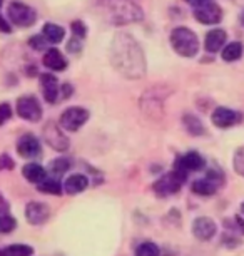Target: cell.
<instances>
[{
	"mask_svg": "<svg viewBox=\"0 0 244 256\" xmlns=\"http://www.w3.org/2000/svg\"><path fill=\"white\" fill-rule=\"evenodd\" d=\"M69 168H70V162H69V159H65V158H57L54 161H50V172L54 176L65 174V172L69 171Z\"/></svg>",
	"mask_w": 244,
	"mask_h": 256,
	"instance_id": "d4e9b609",
	"label": "cell"
},
{
	"mask_svg": "<svg viewBox=\"0 0 244 256\" xmlns=\"http://www.w3.org/2000/svg\"><path fill=\"white\" fill-rule=\"evenodd\" d=\"M5 253L8 256H32L33 250L27 244H10L5 248Z\"/></svg>",
	"mask_w": 244,
	"mask_h": 256,
	"instance_id": "484cf974",
	"label": "cell"
},
{
	"mask_svg": "<svg viewBox=\"0 0 244 256\" xmlns=\"http://www.w3.org/2000/svg\"><path fill=\"white\" fill-rule=\"evenodd\" d=\"M40 80H42V92H44L45 100L50 104H55L59 100V94H60V86L57 82V77L52 74H42Z\"/></svg>",
	"mask_w": 244,
	"mask_h": 256,
	"instance_id": "5bb4252c",
	"label": "cell"
},
{
	"mask_svg": "<svg viewBox=\"0 0 244 256\" xmlns=\"http://www.w3.org/2000/svg\"><path fill=\"white\" fill-rule=\"evenodd\" d=\"M17 223H15V218L12 216H7V214H0V234H7L15 228Z\"/></svg>",
	"mask_w": 244,
	"mask_h": 256,
	"instance_id": "4316f807",
	"label": "cell"
},
{
	"mask_svg": "<svg viewBox=\"0 0 244 256\" xmlns=\"http://www.w3.org/2000/svg\"><path fill=\"white\" fill-rule=\"evenodd\" d=\"M183 120H184V126H186V129L193 134V136H201V134H204V126H203V122L196 118V116H193V114H186L184 118H183Z\"/></svg>",
	"mask_w": 244,
	"mask_h": 256,
	"instance_id": "603a6c76",
	"label": "cell"
},
{
	"mask_svg": "<svg viewBox=\"0 0 244 256\" xmlns=\"http://www.w3.org/2000/svg\"><path fill=\"white\" fill-rule=\"evenodd\" d=\"M87 186H89V180L84 174H72L65 180L64 191L67 194H79V192L85 191Z\"/></svg>",
	"mask_w": 244,
	"mask_h": 256,
	"instance_id": "ac0fdd59",
	"label": "cell"
},
{
	"mask_svg": "<svg viewBox=\"0 0 244 256\" xmlns=\"http://www.w3.org/2000/svg\"><path fill=\"white\" fill-rule=\"evenodd\" d=\"M194 17L199 24H204V26H214V24L221 22L223 10L218 4L206 2V4H201L198 7H194Z\"/></svg>",
	"mask_w": 244,
	"mask_h": 256,
	"instance_id": "52a82bcc",
	"label": "cell"
},
{
	"mask_svg": "<svg viewBox=\"0 0 244 256\" xmlns=\"http://www.w3.org/2000/svg\"><path fill=\"white\" fill-rule=\"evenodd\" d=\"M216 223L209 218H198L193 223V233L198 240L201 241H208L216 234Z\"/></svg>",
	"mask_w": 244,
	"mask_h": 256,
	"instance_id": "9a60e30c",
	"label": "cell"
},
{
	"mask_svg": "<svg viewBox=\"0 0 244 256\" xmlns=\"http://www.w3.org/2000/svg\"><path fill=\"white\" fill-rule=\"evenodd\" d=\"M111 60L114 67L129 79H139L146 72V59L141 46L129 34H117L112 40Z\"/></svg>",
	"mask_w": 244,
	"mask_h": 256,
	"instance_id": "6da1fadb",
	"label": "cell"
},
{
	"mask_svg": "<svg viewBox=\"0 0 244 256\" xmlns=\"http://www.w3.org/2000/svg\"><path fill=\"white\" fill-rule=\"evenodd\" d=\"M12 118V108L7 102L0 104V126L5 124L8 119Z\"/></svg>",
	"mask_w": 244,
	"mask_h": 256,
	"instance_id": "f546056e",
	"label": "cell"
},
{
	"mask_svg": "<svg viewBox=\"0 0 244 256\" xmlns=\"http://www.w3.org/2000/svg\"><path fill=\"white\" fill-rule=\"evenodd\" d=\"M2 4H3V0H0V8H2Z\"/></svg>",
	"mask_w": 244,
	"mask_h": 256,
	"instance_id": "ab89813d",
	"label": "cell"
},
{
	"mask_svg": "<svg viewBox=\"0 0 244 256\" xmlns=\"http://www.w3.org/2000/svg\"><path fill=\"white\" fill-rule=\"evenodd\" d=\"M241 24H243V26H244V12L241 14Z\"/></svg>",
	"mask_w": 244,
	"mask_h": 256,
	"instance_id": "74e56055",
	"label": "cell"
},
{
	"mask_svg": "<svg viewBox=\"0 0 244 256\" xmlns=\"http://www.w3.org/2000/svg\"><path fill=\"white\" fill-rule=\"evenodd\" d=\"M42 62H44V66L47 67L49 70H54V72H60L64 70L67 67V60L65 57L62 56L60 50L57 49H49L45 52L44 59H42Z\"/></svg>",
	"mask_w": 244,
	"mask_h": 256,
	"instance_id": "e0dca14e",
	"label": "cell"
},
{
	"mask_svg": "<svg viewBox=\"0 0 244 256\" xmlns=\"http://www.w3.org/2000/svg\"><path fill=\"white\" fill-rule=\"evenodd\" d=\"M204 166H206L204 158L196 151L186 152L184 156H181L178 159V162H176V169L186 172V174H189V172H193V171H199V169H203Z\"/></svg>",
	"mask_w": 244,
	"mask_h": 256,
	"instance_id": "8fae6325",
	"label": "cell"
},
{
	"mask_svg": "<svg viewBox=\"0 0 244 256\" xmlns=\"http://www.w3.org/2000/svg\"><path fill=\"white\" fill-rule=\"evenodd\" d=\"M42 36L47 38L49 44H60L65 37V30H64V27L57 26V24L47 22L44 28H42Z\"/></svg>",
	"mask_w": 244,
	"mask_h": 256,
	"instance_id": "d6986e66",
	"label": "cell"
},
{
	"mask_svg": "<svg viewBox=\"0 0 244 256\" xmlns=\"http://www.w3.org/2000/svg\"><path fill=\"white\" fill-rule=\"evenodd\" d=\"M22 174L28 182H33V184H39L42 180H45V169L37 162H30L25 164L22 169Z\"/></svg>",
	"mask_w": 244,
	"mask_h": 256,
	"instance_id": "ffe728a7",
	"label": "cell"
},
{
	"mask_svg": "<svg viewBox=\"0 0 244 256\" xmlns=\"http://www.w3.org/2000/svg\"><path fill=\"white\" fill-rule=\"evenodd\" d=\"M186 178H188V174L183 171H179V169H174V171L167 172V174H164L162 178H159L156 182H154V191L157 196L161 198H166V196H172L176 194L181 188H183Z\"/></svg>",
	"mask_w": 244,
	"mask_h": 256,
	"instance_id": "3957f363",
	"label": "cell"
},
{
	"mask_svg": "<svg viewBox=\"0 0 244 256\" xmlns=\"http://www.w3.org/2000/svg\"><path fill=\"white\" fill-rule=\"evenodd\" d=\"M50 214V210L49 206L44 204V202H28L27 208H25V216H27V221L30 224H42L45 223L47 218Z\"/></svg>",
	"mask_w": 244,
	"mask_h": 256,
	"instance_id": "4fadbf2b",
	"label": "cell"
},
{
	"mask_svg": "<svg viewBox=\"0 0 244 256\" xmlns=\"http://www.w3.org/2000/svg\"><path fill=\"white\" fill-rule=\"evenodd\" d=\"M8 20L17 27H30L37 20V14L32 7L22 2H12L8 7Z\"/></svg>",
	"mask_w": 244,
	"mask_h": 256,
	"instance_id": "5b68a950",
	"label": "cell"
},
{
	"mask_svg": "<svg viewBox=\"0 0 244 256\" xmlns=\"http://www.w3.org/2000/svg\"><path fill=\"white\" fill-rule=\"evenodd\" d=\"M186 2L191 4V6H194V7H198V6H201V4L211 2V0H186Z\"/></svg>",
	"mask_w": 244,
	"mask_h": 256,
	"instance_id": "e575fe53",
	"label": "cell"
},
{
	"mask_svg": "<svg viewBox=\"0 0 244 256\" xmlns=\"http://www.w3.org/2000/svg\"><path fill=\"white\" fill-rule=\"evenodd\" d=\"M2 169H13V161L7 156V154H2V156H0V171H2Z\"/></svg>",
	"mask_w": 244,
	"mask_h": 256,
	"instance_id": "d6a6232c",
	"label": "cell"
},
{
	"mask_svg": "<svg viewBox=\"0 0 244 256\" xmlns=\"http://www.w3.org/2000/svg\"><path fill=\"white\" fill-rule=\"evenodd\" d=\"M226 32L223 28H213L211 32L206 34V38H204V47L208 52H219L223 49V46L226 44Z\"/></svg>",
	"mask_w": 244,
	"mask_h": 256,
	"instance_id": "2e32d148",
	"label": "cell"
},
{
	"mask_svg": "<svg viewBox=\"0 0 244 256\" xmlns=\"http://www.w3.org/2000/svg\"><path fill=\"white\" fill-rule=\"evenodd\" d=\"M12 30V27H10V22L7 20V18H3L2 16H0V32H3V34H8Z\"/></svg>",
	"mask_w": 244,
	"mask_h": 256,
	"instance_id": "836d02e7",
	"label": "cell"
},
{
	"mask_svg": "<svg viewBox=\"0 0 244 256\" xmlns=\"http://www.w3.org/2000/svg\"><path fill=\"white\" fill-rule=\"evenodd\" d=\"M172 49L183 57H194L199 50V38L188 27H176L171 32Z\"/></svg>",
	"mask_w": 244,
	"mask_h": 256,
	"instance_id": "7a4b0ae2",
	"label": "cell"
},
{
	"mask_svg": "<svg viewBox=\"0 0 244 256\" xmlns=\"http://www.w3.org/2000/svg\"><path fill=\"white\" fill-rule=\"evenodd\" d=\"M67 50L72 52V54H79L82 50V44H80V38L79 37H72L69 42H67Z\"/></svg>",
	"mask_w": 244,
	"mask_h": 256,
	"instance_id": "4dcf8cb0",
	"label": "cell"
},
{
	"mask_svg": "<svg viewBox=\"0 0 244 256\" xmlns=\"http://www.w3.org/2000/svg\"><path fill=\"white\" fill-rule=\"evenodd\" d=\"M40 141L37 139L33 134H23L20 139L17 141V152L20 154L22 158H37L40 154Z\"/></svg>",
	"mask_w": 244,
	"mask_h": 256,
	"instance_id": "9c48e42d",
	"label": "cell"
},
{
	"mask_svg": "<svg viewBox=\"0 0 244 256\" xmlns=\"http://www.w3.org/2000/svg\"><path fill=\"white\" fill-rule=\"evenodd\" d=\"M87 120H89V110L84 108H79V106H74V108H69L62 112L60 128L65 129V131L75 132V131H79Z\"/></svg>",
	"mask_w": 244,
	"mask_h": 256,
	"instance_id": "277c9868",
	"label": "cell"
},
{
	"mask_svg": "<svg viewBox=\"0 0 244 256\" xmlns=\"http://www.w3.org/2000/svg\"><path fill=\"white\" fill-rule=\"evenodd\" d=\"M37 188H39V191L45 192V194H55V196L62 194L60 182L54 180V178H45V180H42L39 184H37Z\"/></svg>",
	"mask_w": 244,
	"mask_h": 256,
	"instance_id": "7402d4cb",
	"label": "cell"
},
{
	"mask_svg": "<svg viewBox=\"0 0 244 256\" xmlns=\"http://www.w3.org/2000/svg\"><path fill=\"white\" fill-rule=\"evenodd\" d=\"M47 44H49V42H47V38L44 36H33L30 37V40H28V46H30L33 50H44Z\"/></svg>",
	"mask_w": 244,
	"mask_h": 256,
	"instance_id": "83f0119b",
	"label": "cell"
},
{
	"mask_svg": "<svg viewBox=\"0 0 244 256\" xmlns=\"http://www.w3.org/2000/svg\"><path fill=\"white\" fill-rule=\"evenodd\" d=\"M211 119H213V124L216 126V128L228 129V128H231V126L238 124L239 120H241V116H239L236 110H233V109L218 108V109H214Z\"/></svg>",
	"mask_w": 244,
	"mask_h": 256,
	"instance_id": "7c38bea8",
	"label": "cell"
},
{
	"mask_svg": "<svg viewBox=\"0 0 244 256\" xmlns=\"http://www.w3.org/2000/svg\"><path fill=\"white\" fill-rule=\"evenodd\" d=\"M72 32L75 37L84 38L85 34H87V27H85V24L82 20H75V22H72Z\"/></svg>",
	"mask_w": 244,
	"mask_h": 256,
	"instance_id": "f1b7e54d",
	"label": "cell"
},
{
	"mask_svg": "<svg viewBox=\"0 0 244 256\" xmlns=\"http://www.w3.org/2000/svg\"><path fill=\"white\" fill-rule=\"evenodd\" d=\"M223 59L226 62H234V60H239L243 56V44L241 42H231L228 44L226 47L223 49Z\"/></svg>",
	"mask_w": 244,
	"mask_h": 256,
	"instance_id": "44dd1931",
	"label": "cell"
},
{
	"mask_svg": "<svg viewBox=\"0 0 244 256\" xmlns=\"http://www.w3.org/2000/svg\"><path fill=\"white\" fill-rule=\"evenodd\" d=\"M15 110L22 119L30 120V122H37L42 118V106L33 96H22V98H18Z\"/></svg>",
	"mask_w": 244,
	"mask_h": 256,
	"instance_id": "8992f818",
	"label": "cell"
},
{
	"mask_svg": "<svg viewBox=\"0 0 244 256\" xmlns=\"http://www.w3.org/2000/svg\"><path fill=\"white\" fill-rule=\"evenodd\" d=\"M234 220H236L238 226H239V228H241V231H243V233H244V220L241 218V216H236V218H234Z\"/></svg>",
	"mask_w": 244,
	"mask_h": 256,
	"instance_id": "d590c367",
	"label": "cell"
},
{
	"mask_svg": "<svg viewBox=\"0 0 244 256\" xmlns=\"http://www.w3.org/2000/svg\"><path fill=\"white\" fill-rule=\"evenodd\" d=\"M161 250L159 246L151 243V241H144L136 248V256H159Z\"/></svg>",
	"mask_w": 244,
	"mask_h": 256,
	"instance_id": "cb8c5ba5",
	"label": "cell"
},
{
	"mask_svg": "<svg viewBox=\"0 0 244 256\" xmlns=\"http://www.w3.org/2000/svg\"><path fill=\"white\" fill-rule=\"evenodd\" d=\"M0 256H8V254L5 253V250H0Z\"/></svg>",
	"mask_w": 244,
	"mask_h": 256,
	"instance_id": "8d00e7d4",
	"label": "cell"
},
{
	"mask_svg": "<svg viewBox=\"0 0 244 256\" xmlns=\"http://www.w3.org/2000/svg\"><path fill=\"white\" fill-rule=\"evenodd\" d=\"M241 211H243V214H244V202H243V206H241Z\"/></svg>",
	"mask_w": 244,
	"mask_h": 256,
	"instance_id": "f35d334b",
	"label": "cell"
},
{
	"mask_svg": "<svg viewBox=\"0 0 244 256\" xmlns=\"http://www.w3.org/2000/svg\"><path fill=\"white\" fill-rule=\"evenodd\" d=\"M219 184H221V174L218 171H209L206 178L193 182V191L199 196H213Z\"/></svg>",
	"mask_w": 244,
	"mask_h": 256,
	"instance_id": "ba28073f",
	"label": "cell"
},
{
	"mask_svg": "<svg viewBox=\"0 0 244 256\" xmlns=\"http://www.w3.org/2000/svg\"><path fill=\"white\" fill-rule=\"evenodd\" d=\"M234 166H236V171L239 174L244 176V148L238 151L236 158H234Z\"/></svg>",
	"mask_w": 244,
	"mask_h": 256,
	"instance_id": "1f68e13d",
	"label": "cell"
},
{
	"mask_svg": "<svg viewBox=\"0 0 244 256\" xmlns=\"http://www.w3.org/2000/svg\"><path fill=\"white\" fill-rule=\"evenodd\" d=\"M44 138L52 148L57 149V151H65V149L69 148V141H67V138L64 136L62 129L59 128V126H55L54 122H47L45 124Z\"/></svg>",
	"mask_w": 244,
	"mask_h": 256,
	"instance_id": "30bf717a",
	"label": "cell"
}]
</instances>
